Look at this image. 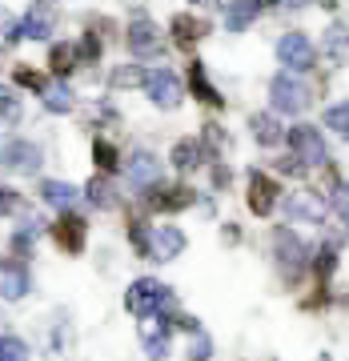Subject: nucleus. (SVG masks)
Instances as JSON below:
<instances>
[{"label": "nucleus", "mask_w": 349, "mask_h": 361, "mask_svg": "<svg viewBox=\"0 0 349 361\" xmlns=\"http://www.w3.org/2000/svg\"><path fill=\"white\" fill-rule=\"evenodd\" d=\"M125 305H129L133 317H157V313H165V322L173 325L177 322V301H173V289L153 277H141V281L129 285V293H125Z\"/></svg>", "instance_id": "nucleus-1"}, {"label": "nucleus", "mask_w": 349, "mask_h": 361, "mask_svg": "<svg viewBox=\"0 0 349 361\" xmlns=\"http://www.w3.org/2000/svg\"><path fill=\"white\" fill-rule=\"evenodd\" d=\"M269 101H273L277 113L298 116V113H305V104H310V89H305L293 73H281V77H273V85H269Z\"/></svg>", "instance_id": "nucleus-2"}, {"label": "nucleus", "mask_w": 349, "mask_h": 361, "mask_svg": "<svg viewBox=\"0 0 349 361\" xmlns=\"http://www.w3.org/2000/svg\"><path fill=\"white\" fill-rule=\"evenodd\" d=\"M40 161H44V157H40V149L32 141H20V137H13V141H4L0 145V165L8 169V173H37L40 169Z\"/></svg>", "instance_id": "nucleus-3"}, {"label": "nucleus", "mask_w": 349, "mask_h": 361, "mask_svg": "<svg viewBox=\"0 0 349 361\" xmlns=\"http://www.w3.org/2000/svg\"><path fill=\"white\" fill-rule=\"evenodd\" d=\"M289 145H293V153H298V161H305V165H325V141L322 133L313 129V125H293L289 129Z\"/></svg>", "instance_id": "nucleus-4"}, {"label": "nucleus", "mask_w": 349, "mask_h": 361, "mask_svg": "<svg viewBox=\"0 0 349 361\" xmlns=\"http://www.w3.org/2000/svg\"><path fill=\"white\" fill-rule=\"evenodd\" d=\"M145 92H149L153 104H161V109H177V104H181V80L173 77L169 68H153V73L145 77Z\"/></svg>", "instance_id": "nucleus-5"}, {"label": "nucleus", "mask_w": 349, "mask_h": 361, "mask_svg": "<svg viewBox=\"0 0 349 361\" xmlns=\"http://www.w3.org/2000/svg\"><path fill=\"white\" fill-rule=\"evenodd\" d=\"M277 61L289 68H310L313 65V44L305 32H285L281 40H277Z\"/></svg>", "instance_id": "nucleus-6"}, {"label": "nucleus", "mask_w": 349, "mask_h": 361, "mask_svg": "<svg viewBox=\"0 0 349 361\" xmlns=\"http://www.w3.org/2000/svg\"><path fill=\"white\" fill-rule=\"evenodd\" d=\"M32 289V277H28L25 261H0V297L4 301H20Z\"/></svg>", "instance_id": "nucleus-7"}, {"label": "nucleus", "mask_w": 349, "mask_h": 361, "mask_svg": "<svg viewBox=\"0 0 349 361\" xmlns=\"http://www.w3.org/2000/svg\"><path fill=\"white\" fill-rule=\"evenodd\" d=\"M85 237H89V225L73 213H61V221L52 225V241L56 249H65V253H80L85 249Z\"/></svg>", "instance_id": "nucleus-8"}, {"label": "nucleus", "mask_w": 349, "mask_h": 361, "mask_svg": "<svg viewBox=\"0 0 349 361\" xmlns=\"http://www.w3.org/2000/svg\"><path fill=\"white\" fill-rule=\"evenodd\" d=\"M277 180L265 177V173H249V209L257 213V217H269L273 205H277Z\"/></svg>", "instance_id": "nucleus-9"}, {"label": "nucleus", "mask_w": 349, "mask_h": 361, "mask_svg": "<svg viewBox=\"0 0 349 361\" xmlns=\"http://www.w3.org/2000/svg\"><path fill=\"white\" fill-rule=\"evenodd\" d=\"M129 49H133V56H157L161 52V32H157V25L153 20H145V16H137L129 25Z\"/></svg>", "instance_id": "nucleus-10"}, {"label": "nucleus", "mask_w": 349, "mask_h": 361, "mask_svg": "<svg viewBox=\"0 0 349 361\" xmlns=\"http://www.w3.org/2000/svg\"><path fill=\"white\" fill-rule=\"evenodd\" d=\"M181 249H185V233L181 229H173V225H157V229L149 233V253H153L157 261H173Z\"/></svg>", "instance_id": "nucleus-11"}, {"label": "nucleus", "mask_w": 349, "mask_h": 361, "mask_svg": "<svg viewBox=\"0 0 349 361\" xmlns=\"http://www.w3.org/2000/svg\"><path fill=\"white\" fill-rule=\"evenodd\" d=\"M125 173H129L133 189H149V185L161 180V161H157L153 153H133V161L125 165Z\"/></svg>", "instance_id": "nucleus-12"}, {"label": "nucleus", "mask_w": 349, "mask_h": 361, "mask_svg": "<svg viewBox=\"0 0 349 361\" xmlns=\"http://www.w3.org/2000/svg\"><path fill=\"white\" fill-rule=\"evenodd\" d=\"M277 257H281V265H285V273H289V277H293V273L310 261V257H305V245H301L289 229H277Z\"/></svg>", "instance_id": "nucleus-13"}, {"label": "nucleus", "mask_w": 349, "mask_h": 361, "mask_svg": "<svg viewBox=\"0 0 349 361\" xmlns=\"http://www.w3.org/2000/svg\"><path fill=\"white\" fill-rule=\"evenodd\" d=\"M40 197H44V205L61 209V213H73L77 201H80V193L73 185H65V180H44V185H40Z\"/></svg>", "instance_id": "nucleus-14"}, {"label": "nucleus", "mask_w": 349, "mask_h": 361, "mask_svg": "<svg viewBox=\"0 0 349 361\" xmlns=\"http://www.w3.org/2000/svg\"><path fill=\"white\" fill-rule=\"evenodd\" d=\"M189 205H193V189H157V193H149V209H157V213H177V209Z\"/></svg>", "instance_id": "nucleus-15"}, {"label": "nucleus", "mask_w": 349, "mask_h": 361, "mask_svg": "<svg viewBox=\"0 0 349 361\" xmlns=\"http://www.w3.org/2000/svg\"><path fill=\"white\" fill-rule=\"evenodd\" d=\"M257 13H261V0H233L225 25H229V32H245V28L257 20Z\"/></svg>", "instance_id": "nucleus-16"}, {"label": "nucleus", "mask_w": 349, "mask_h": 361, "mask_svg": "<svg viewBox=\"0 0 349 361\" xmlns=\"http://www.w3.org/2000/svg\"><path fill=\"white\" fill-rule=\"evenodd\" d=\"M249 129H253V137H257L261 145H277L285 137L281 121H277L273 113H253V116H249Z\"/></svg>", "instance_id": "nucleus-17"}, {"label": "nucleus", "mask_w": 349, "mask_h": 361, "mask_svg": "<svg viewBox=\"0 0 349 361\" xmlns=\"http://www.w3.org/2000/svg\"><path fill=\"white\" fill-rule=\"evenodd\" d=\"M205 32H209L205 20H197V16H173V40H177L181 49L197 44V40L205 37Z\"/></svg>", "instance_id": "nucleus-18"}, {"label": "nucleus", "mask_w": 349, "mask_h": 361, "mask_svg": "<svg viewBox=\"0 0 349 361\" xmlns=\"http://www.w3.org/2000/svg\"><path fill=\"white\" fill-rule=\"evenodd\" d=\"M165 325H145V329H141L145 349H149V357H153V361H165L169 357V334H165Z\"/></svg>", "instance_id": "nucleus-19"}, {"label": "nucleus", "mask_w": 349, "mask_h": 361, "mask_svg": "<svg viewBox=\"0 0 349 361\" xmlns=\"http://www.w3.org/2000/svg\"><path fill=\"white\" fill-rule=\"evenodd\" d=\"M40 97H44V109L49 113H73V104H77V97H73L68 85H49Z\"/></svg>", "instance_id": "nucleus-20"}, {"label": "nucleus", "mask_w": 349, "mask_h": 361, "mask_svg": "<svg viewBox=\"0 0 349 361\" xmlns=\"http://www.w3.org/2000/svg\"><path fill=\"white\" fill-rule=\"evenodd\" d=\"M189 89L197 92V97H201V101H209V104H221V92L213 89V85H209V77H205V65H189Z\"/></svg>", "instance_id": "nucleus-21"}, {"label": "nucleus", "mask_w": 349, "mask_h": 361, "mask_svg": "<svg viewBox=\"0 0 349 361\" xmlns=\"http://www.w3.org/2000/svg\"><path fill=\"white\" fill-rule=\"evenodd\" d=\"M77 56H80V49H77V44H52V56H49L52 73H56V77H65V73H73V68H77Z\"/></svg>", "instance_id": "nucleus-22"}, {"label": "nucleus", "mask_w": 349, "mask_h": 361, "mask_svg": "<svg viewBox=\"0 0 349 361\" xmlns=\"http://www.w3.org/2000/svg\"><path fill=\"white\" fill-rule=\"evenodd\" d=\"M85 197H89V205H97V209H113L116 205L113 185H109L104 177H92L89 185H85Z\"/></svg>", "instance_id": "nucleus-23"}, {"label": "nucleus", "mask_w": 349, "mask_h": 361, "mask_svg": "<svg viewBox=\"0 0 349 361\" xmlns=\"http://www.w3.org/2000/svg\"><path fill=\"white\" fill-rule=\"evenodd\" d=\"M325 129H333L341 141H349V101L329 104V109H325Z\"/></svg>", "instance_id": "nucleus-24"}, {"label": "nucleus", "mask_w": 349, "mask_h": 361, "mask_svg": "<svg viewBox=\"0 0 349 361\" xmlns=\"http://www.w3.org/2000/svg\"><path fill=\"white\" fill-rule=\"evenodd\" d=\"M173 165L185 169V173L197 169V165H201V145H197V141H177V145H173Z\"/></svg>", "instance_id": "nucleus-25"}, {"label": "nucleus", "mask_w": 349, "mask_h": 361, "mask_svg": "<svg viewBox=\"0 0 349 361\" xmlns=\"http://www.w3.org/2000/svg\"><path fill=\"white\" fill-rule=\"evenodd\" d=\"M325 52H329L333 61H345L349 56V28L345 25H333L325 32Z\"/></svg>", "instance_id": "nucleus-26"}, {"label": "nucleus", "mask_w": 349, "mask_h": 361, "mask_svg": "<svg viewBox=\"0 0 349 361\" xmlns=\"http://www.w3.org/2000/svg\"><path fill=\"white\" fill-rule=\"evenodd\" d=\"M92 161H97V165L104 169V173H113L116 165H121V157H116V149L109 141H104V137H97V141H92Z\"/></svg>", "instance_id": "nucleus-27"}, {"label": "nucleus", "mask_w": 349, "mask_h": 361, "mask_svg": "<svg viewBox=\"0 0 349 361\" xmlns=\"http://www.w3.org/2000/svg\"><path fill=\"white\" fill-rule=\"evenodd\" d=\"M0 361H28V345L13 334H0Z\"/></svg>", "instance_id": "nucleus-28"}, {"label": "nucleus", "mask_w": 349, "mask_h": 361, "mask_svg": "<svg viewBox=\"0 0 349 361\" xmlns=\"http://www.w3.org/2000/svg\"><path fill=\"white\" fill-rule=\"evenodd\" d=\"M49 16H40V13H28L25 20H20V37H28V40H44L49 37Z\"/></svg>", "instance_id": "nucleus-29"}, {"label": "nucleus", "mask_w": 349, "mask_h": 361, "mask_svg": "<svg viewBox=\"0 0 349 361\" xmlns=\"http://www.w3.org/2000/svg\"><path fill=\"white\" fill-rule=\"evenodd\" d=\"M0 116H4L8 125L20 121V97H16L13 89H0Z\"/></svg>", "instance_id": "nucleus-30"}, {"label": "nucleus", "mask_w": 349, "mask_h": 361, "mask_svg": "<svg viewBox=\"0 0 349 361\" xmlns=\"http://www.w3.org/2000/svg\"><path fill=\"white\" fill-rule=\"evenodd\" d=\"M189 357H193V361H209V357H213V337L201 334V329H193V349H189Z\"/></svg>", "instance_id": "nucleus-31"}, {"label": "nucleus", "mask_w": 349, "mask_h": 361, "mask_svg": "<svg viewBox=\"0 0 349 361\" xmlns=\"http://www.w3.org/2000/svg\"><path fill=\"white\" fill-rule=\"evenodd\" d=\"M145 77H149V73H141V68H116L113 85L116 89H129V85H145Z\"/></svg>", "instance_id": "nucleus-32"}, {"label": "nucleus", "mask_w": 349, "mask_h": 361, "mask_svg": "<svg viewBox=\"0 0 349 361\" xmlns=\"http://www.w3.org/2000/svg\"><path fill=\"white\" fill-rule=\"evenodd\" d=\"M16 85H20V89H32V92L49 89V85H44V77H40V73H32V68H16Z\"/></svg>", "instance_id": "nucleus-33"}, {"label": "nucleus", "mask_w": 349, "mask_h": 361, "mask_svg": "<svg viewBox=\"0 0 349 361\" xmlns=\"http://www.w3.org/2000/svg\"><path fill=\"white\" fill-rule=\"evenodd\" d=\"M13 209H20V193L8 189V185H0V217H8Z\"/></svg>", "instance_id": "nucleus-34"}, {"label": "nucleus", "mask_w": 349, "mask_h": 361, "mask_svg": "<svg viewBox=\"0 0 349 361\" xmlns=\"http://www.w3.org/2000/svg\"><path fill=\"white\" fill-rule=\"evenodd\" d=\"M333 249H322V253H317V261H313V269H317V277H329V273H333Z\"/></svg>", "instance_id": "nucleus-35"}, {"label": "nucleus", "mask_w": 349, "mask_h": 361, "mask_svg": "<svg viewBox=\"0 0 349 361\" xmlns=\"http://www.w3.org/2000/svg\"><path fill=\"white\" fill-rule=\"evenodd\" d=\"M80 56H85V61H97V56H101V40H97V37H85V44H80Z\"/></svg>", "instance_id": "nucleus-36"}, {"label": "nucleus", "mask_w": 349, "mask_h": 361, "mask_svg": "<svg viewBox=\"0 0 349 361\" xmlns=\"http://www.w3.org/2000/svg\"><path fill=\"white\" fill-rule=\"evenodd\" d=\"M333 205H337V213H341V217L349 221V185H341V189H337V197H333Z\"/></svg>", "instance_id": "nucleus-37"}, {"label": "nucleus", "mask_w": 349, "mask_h": 361, "mask_svg": "<svg viewBox=\"0 0 349 361\" xmlns=\"http://www.w3.org/2000/svg\"><path fill=\"white\" fill-rule=\"evenodd\" d=\"M277 4V0H273ZM281 4H289V8H298V4H305V0H281Z\"/></svg>", "instance_id": "nucleus-38"}]
</instances>
